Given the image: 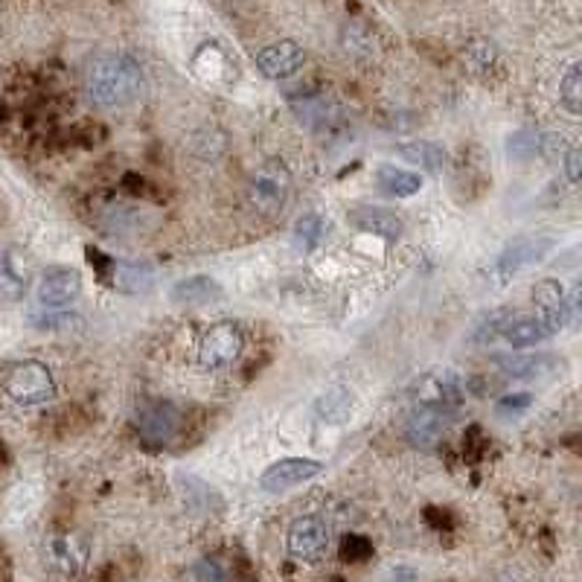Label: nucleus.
<instances>
[{"label":"nucleus","mask_w":582,"mask_h":582,"mask_svg":"<svg viewBox=\"0 0 582 582\" xmlns=\"http://www.w3.org/2000/svg\"><path fill=\"white\" fill-rule=\"evenodd\" d=\"M501 338L507 344L518 347V350H524V347H533V344L545 341L548 338V329L542 326L539 318H533V315H507V321L501 326Z\"/></svg>","instance_id":"nucleus-17"},{"label":"nucleus","mask_w":582,"mask_h":582,"mask_svg":"<svg viewBox=\"0 0 582 582\" xmlns=\"http://www.w3.org/2000/svg\"><path fill=\"white\" fill-rule=\"evenodd\" d=\"M553 251V239H521V242H513L498 262H495V271L501 277H513L518 271L530 268L533 262H542Z\"/></svg>","instance_id":"nucleus-13"},{"label":"nucleus","mask_w":582,"mask_h":582,"mask_svg":"<svg viewBox=\"0 0 582 582\" xmlns=\"http://www.w3.org/2000/svg\"><path fill=\"white\" fill-rule=\"evenodd\" d=\"M6 390L18 405H44L56 396V382H53V373L44 364L24 361L9 373Z\"/></svg>","instance_id":"nucleus-3"},{"label":"nucleus","mask_w":582,"mask_h":582,"mask_svg":"<svg viewBox=\"0 0 582 582\" xmlns=\"http://www.w3.org/2000/svg\"><path fill=\"white\" fill-rule=\"evenodd\" d=\"M399 158L411 166H420L425 172H440L446 166V149L431 140H414V143L399 146Z\"/></svg>","instance_id":"nucleus-19"},{"label":"nucleus","mask_w":582,"mask_h":582,"mask_svg":"<svg viewBox=\"0 0 582 582\" xmlns=\"http://www.w3.org/2000/svg\"><path fill=\"white\" fill-rule=\"evenodd\" d=\"M178 422L181 414L172 402L166 399H155V402H146L140 411H137V431L143 440L149 443H169L172 434L178 431Z\"/></svg>","instance_id":"nucleus-9"},{"label":"nucleus","mask_w":582,"mask_h":582,"mask_svg":"<svg viewBox=\"0 0 582 582\" xmlns=\"http://www.w3.org/2000/svg\"><path fill=\"white\" fill-rule=\"evenodd\" d=\"M559 99L568 114H582V67L571 65L559 82Z\"/></svg>","instance_id":"nucleus-24"},{"label":"nucleus","mask_w":582,"mask_h":582,"mask_svg":"<svg viewBox=\"0 0 582 582\" xmlns=\"http://www.w3.org/2000/svg\"><path fill=\"white\" fill-rule=\"evenodd\" d=\"M27 294V277L18 271L15 254L6 251L0 254V300L3 303H18Z\"/></svg>","instance_id":"nucleus-21"},{"label":"nucleus","mask_w":582,"mask_h":582,"mask_svg":"<svg viewBox=\"0 0 582 582\" xmlns=\"http://www.w3.org/2000/svg\"><path fill=\"white\" fill-rule=\"evenodd\" d=\"M376 184L385 195L396 198H411L422 190V175L417 172H405V169H393V166H379L376 172Z\"/></svg>","instance_id":"nucleus-20"},{"label":"nucleus","mask_w":582,"mask_h":582,"mask_svg":"<svg viewBox=\"0 0 582 582\" xmlns=\"http://www.w3.org/2000/svg\"><path fill=\"white\" fill-rule=\"evenodd\" d=\"M79 294H82V274L76 268H67V265H53V268L41 271L38 286H35L38 306L50 309V312H59V309L70 306Z\"/></svg>","instance_id":"nucleus-4"},{"label":"nucleus","mask_w":582,"mask_h":582,"mask_svg":"<svg viewBox=\"0 0 582 582\" xmlns=\"http://www.w3.org/2000/svg\"><path fill=\"white\" fill-rule=\"evenodd\" d=\"M242 347H245V338H242L239 326L216 324L204 332V338L198 344V358L204 367H227L242 356Z\"/></svg>","instance_id":"nucleus-6"},{"label":"nucleus","mask_w":582,"mask_h":582,"mask_svg":"<svg viewBox=\"0 0 582 582\" xmlns=\"http://www.w3.org/2000/svg\"><path fill=\"white\" fill-rule=\"evenodd\" d=\"M347 219H350V225L358 227V230H364V233H373V236H382V239H399L402 236V219L388 210V207H376V204H358L353 207L350 213H347Z\"/></svg>","instance_id":"nucleus-12"},{"label":"nucleus","mask_w":582,"mask_h":582,"mask_svg":"<svg viewBox=\"0 0 582 582\" xmlns=\"http://www.w3.org/2000/svg\"><path fill=\"white\" fill-rule=\"evenodd\" d=\"M530 408V396L527 393H518V396H507L498 402V414H518V411H527Z\"/></svg>","instance_id":"nucleus-27"},{"label":"nucleus","mask_w":582,"mask_h":582,"mask_svg":"<svg viewBox=\"0 0 582 582\" xmlns=\"http://www.w3.org/2000/svg\"><path fill=\"white\" fill-rule=\"evenodd\" d=\"M324 219L318 216V213H306L303 219H297V225H294V233H291V239H294V251L297 254H309V251H315L318 245H321V239H324Z\"/></svg>","instance_id":"nucleus-22"},{"label":"nucleus","mask_w":582,"mask_h":582,"mask_svg":"<svg viewBox=\"0 0 582 582\" xmlns=\"http://www.w3.org/2000/svg\"><path fill=\"white\" fill-rule=\"evenodd\" d=\"M143 67L126 53H99L85 67V91L99 108H123L143 94Z\"/></svg>","instance_id":"nucleus-1"},{"label":"nucleus","mask_w":582,"mask_h":582,"mask_svg":"<svg viewBox=\"0 0 582 582\" xmlns=\"http://www.w3.org/2000/svg\"><path fill=\"white\" fill-rule=\"evenodd\" d=\"M172 300L181 303V306H207L213 300H222V286L213 277L195 274V277H187V280L175 283Z\"/></svg>","instance_id":"nucleus-16"},{"label":"nucleus","mask_w":582,"mask_h":582,"mask_svg":"<svg viewBox=\"0 0 582 582\" xmlns=\"http://www.w3.org/2000/svg\"><path fill=\"white\" fill-rule=\"evenodd\" d=\"M155 286V268L149 262H117L114 265V289L126 294H143Z\"/></svg>","instance_id":"nucleus-18"},{"label":"nucleus","mask_w":582,"mask_h":582,"mask_svg":"<svg viewBox=\"0 0 582 582\" xmlns=\"http://www.w3.org/2000/svg\"><path fill=\"white\" fill-rule=\"evenodd\" d=\"M565 175H568V181H580L582 175V155L577 146H571L568 152H565Z\"/></svg>","instance_id":"nucleus-28"},{"label":"nucleus","mask_w":582,"mask_h":582,"mask_svg":"<svg viewBox=\"0 0 582 582\" xmlns=\"http://www.w3.org/2000/svg\"><path fill=\"white\" fill-rule=\"evenodd\" d=\"M289 553L297 562H318L329 548V527L324 518L300 516L289 527Z\"/></svg>","instance_id":"nucleus-7"},{"label":"nucleus","mask_w":582,"mask_h":582,"mask_svg":"<svg viewBox=\"0 0 582 582\" xmlns=\"http://www.w3.org/2000/svg\"><path fill=\"white\" fill-rule=\"evenodd\" d=\"M536 309H539V321L548 329V335L562 332L565 326L571 324L568 318V294L556 283V280H542L536 291H533Z\"/></svg>","instance_id":"nucleus-10"},{"label":"nucleus","mask_w":582,"mask_h":582,"mask_svg":"<svg viewBox=\"0 0 582 582\" xmlns=\"http://www.w3.org/2000/svg\"><path fill=\"white\" fill-rule=\"evenodd\" d=\"M303 47L294 41H277L268 44L265 50H259L257 70L265 79H286L291 73H297L303 67Z\"/></svg>","instance_id":"nucleus-11"},{"label":"nucleus","mask_w":582,"mask_h":582,"mask_svg":"<svg viewBox=\"0 0 582 582\" xmlns=\"http://www.w3.org/2000/svg\"><path fill=\"white\" fill-rule=\"evenodd\" d=\"M324 472V463L321 460H309V457H286V460H277L271 463L262 478H259V486L271 495H280L291 486L306 484L312 478H318Z\"/></svg>","instance_id":"nucleus-5"},{"label":"nucleus","mask_w":582,"mask_h":582,"mask_svg":"<svg viewBox=\"0 0 582 582\" xmlns=\"http://www.w3.org/2000/svg\"><path fill=\"white\" fill-rule=\"evenodd\" d=\"M50 559H53V565L59 568V571H65V574H76V571H82V565L88 562V545L79 539V536H73V533H62V536H53L50 539Z\"/></svg>","instance_id":"nucleus-15"},{"label":"nucleus","mask_w":582,"mask_h":582,"mask_svg":"<svg viewBox=\"0 0 582 582\" xmlns=\"http://www.w3.org/2000/svg\"><path fill=\"white\" fill-rule=\"evenodd\" d=\"M495 364L510 379H553L562 370V361L556 356H550V353H536V356H498Z\"/></svg>","instance_id":"nucleus-14"},{"label":"nucleus","mask_w":582,"mask_h":582,"mask_svg":"<svg viewBox=\"0 0 582 582\" xmlns=\"http://www.w3.org/2000/svg\"><path fill=\"white\" fill-rule=\"evenodd\" d=\"M291 198V172L283 161H265L254 172L251 187H248V201L262 216H277L286 210Z\"/></svg>","instance_id":"nucleus-2"},{"label":"nucleus","mask_w":582,"mask_h":582,"mask_svg":"<svg viewBox=\"0 0 582 582\" xmlns=\"http://www.w3.org/2000/svg\"><path fill=\"white\" fill-rule=\"evenodd\" d=\"M452 422V411L449 405H440V402H422L420 408L408 417L405 422V434H408V443L411 446H420V449H428L434 446L446 428Z\"/></svg>","instance_id":"nucleus-8"},{"label":"nucleus","mask_w":582,"mask_h":582,"mask_svg":"<svg viewBox=\"0 0 582 582\" xmlns=\"http://www.w3.org/2000/svg\"><path fill=\"white\" fill-rule=\"evenodd\" d=\"M507 315H510V312H504V309L486 315L484 321H481V326H478V332H475V341H478V344H486V341H492V338H501V326L507 321Z\"/></svg>","instance_id":"nucleus-26"},{"label":"nucleus","mask_w":582,"mask_h":582,"mask_svg":"<svg viewBox=\"0 0 582 582\" xmlns=\"http://www.w3.org/2000/svg\"><path fill=\"white\" fill-rule=\"evenodd\" d=\"M318 417L324 422H335V425H341V422L350 417V411H353V396L347 393L344 388H329L318 399Z\"/></svg>","instance_id":"nucleus-23"},{"label":"nucleus","mask_w":582,"mask_h":582,"mask_svg":"<svg viewBox=\"0 0 582 582\" xmlns=\"http://www.w3.org/2000/svg\"><path fill=\"white\" fill-rule=\"evenodd\" d=\"M539 134L530 129H521L516 134H510V140H507V152H510V158H516V161H527V158H533V155H539Z\"/></svg>","instance_id":"nucleus-25"}]
</instances>
